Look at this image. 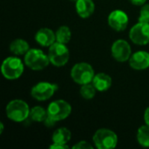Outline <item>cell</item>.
Masks as SVG:
<instances>
[{
  "mask_svg": "<svg viewBox=\"0 0 149 149\" xmlns=\"http://www.w3.org/2000/svg\"><path fill=\"white\" fill-rule=\"evenodd\" d=\"M31 108L27 102L20 99L10 100L5 107V113L7 118L17 123L25 121L30 117Z\"/></svg>",
  "mask_w": 149,
  "mask_h": 149,
  "instance_id": "6da1fadb",
  "label": "cell"
},
{
  "mask_svg": "<svg viewBox=\"0 0 149 149\" xmlns=\"http://www.w3.org/2000/svg\"><path fill=\"white\" fill-rule=\"evenodd\" d=\"M24 63L21 58L15 55L5 58L1 65L2 75L8 80H15L19 79L24 71Z\"/></svg>",
  "mask_w": 149,
  "mask_h": 149,
  "instance_id": "7a4b0ae2",
  "label": "cell"
},
{
  "mask_svg": "<svg viewBox=\"0 0 149 149\" xmlns=\"http://www.w3.org/2000/svg\"><path fill=\"white\" fill-rule=\"evenodd\" d=\"M24 65L33 71H41L46 68L50 62L48 54L38 48H31L24 58Z\"/></svg>",
  "mask_w": 149,
  "mask_h": 149,
  "instance_id": "3957f363",
  "label": "cell"
},
{
  "mask_svg": "<svg viewBox=\"0 0 149 149\" xmlns=\"http://www.w3.org/2000/svg\"><path fill=\"white\" fill-rule=\"evenodd\" d=\"M71 78L78 85H85L92 83L95 76L93 67L86 62H79L75 64L71 69Z\"/></svg>",
  "mask_w": 149,
  "mask_h": 149,
  "instance_id": "277c9868",
  "label": "cell"
},
{
  "mask_svg": "<svg viewBox=\"0 0 149 149\" xmlns=\"http://www.w3.org/2000/svg\"><path fill=\"white\" fill-rule=\"evenodd\" d=\"M93 142L98 149H113L118 145V136L111 129L100 128L94 133Z\"/></svg>",
  "mask_w": 149,
  "mask_h": 149,
  "instance_id": "5b68a950",
  "label": "cell"
},
{
  "mask_svg": "<svg viewBox=\"0 0 149 149\" xmlns=\"http://www.w3.org/2000/svg\"><path fill=\"white\" fill-rule=\"evenodd\" d=\"M48 57L52 65L56 67H63L69 61L70 51L65 44L56 41L49 47Z\"/></svg>",
  "mask_w": 149,
  "mask_h": 149,
  "instance_id": "8992f818",
  "label": "cell"
},
{
  "mask_svg": "<svg viewBox=\"0 0 149 149\" xmlns=\"http://www.w3.org/2000/svg\"><path fill=\"white\" fill-rule=\"evenodd\" d=\"M47 113L56 122L64 120L71 115L72 106L65 100H56L48 105Z\"/></svg>",
  "mask_w": 149,
  "mask_h": 149,
  "instance_id": "52a82bcc",
  "label": "cell"
},
{
  "mask_svg": "<svg viewBox=\"0 0 149 149\" xmlns=\"http://www.w3.org/2000/svg\"><path fill=\"white\" fill-rule=\"evenodd\" d=\"M58 90V86L52 82L41 81L37 83L31 89V97L38 101H45L51 99Z\"/></svg>",
  "mask_w": 149,
  "mask_h": 149,
  "instance_id": "ba28073f",
  "label": "cell"
},
{
  "mask_svg": "<svg viewBox=\"0 0 149 149\" xmlns=\"http://www.w3.org/2000/svg\"><path fill=\"white\" fill-rule=\"evenodd\" d=\"M130 40L137 45L149 44V23L138 22L129 31Z\"/></svg>",
  "mask_w": 149,
  "mask_h": 149,
  "instance_id": "9c48e42d",
  "label": "cell"
},
{
  "mask_svg": "<svg viewBox=\"0 0 149 149\" xmlns=\"http://www.w3.org/2000/svg\"><path fill=\"white\" fill-rule=\"evenodd\" d=\"M111 54L117 62H127L133 54L131 45L125 39H117L112 45Z\"/></svg>",
  "mask_w": 149,
  "mask_h": 149,
  "instance_id": "30bf717a",
  "label": "cell"
},
{
  "mask_svg": "<svg viewBox=\"0 0 149 149\" xmlns=\"http://www.w3.org/2000/svg\"><path fill=\"white\" fill-rule=\"evenodd\" d=\"M108 25L115 31H123L127 29L129 18L127 14L122 10H114L107 17Z\"/></svg>",
  "mask_w": 149,
  "mask_h": 149,
  "instance_id": "8fae6325",
  "label": "cell"
},
{
  "mask_svg": "<svg viewBox=\"0 0 149 149\" xmlns=\"http://www.w3.org/2000/svg\"><path fill=\"white\" fill-rule=\"evenodd\" d=\"M128 62L130 67L134 70H146L149 68V52L146 51H137L132 54Z\"/></svg>",
  "mask_w": 149,
  "mask_h": 149,
  "instance_id": "7c38bea8",
  "label": "cell"
},
{
  "mask_svg": "<svg viewBox=\"0 0 149 149\" xmlns=\"http://www.w3.org/2000/svg\"><path fill=\"white\" fill-rule=\"evenodd\" d=\"M36 42L43 47H50L56 42V33L50 28H40L35 33Z\"/></svg>",
  "mask_w": 149,
  "mask_h": 149,
  "instance_id": "4fadbf2b",
  "label": "cell"
},
{
  "mask_svg": "<svg viewBox=\"0 0 149 149\" xmlns=\"http://www.w3.org/2000/svg\"><path fill=\"white\" fill-rule=\"evenodd\" d=\"M75 9L81 18H88L95 10V3L93 0H77L75 2Z\"/></svg>",
  "mask_w": 149,
  "mask_h": 149,
  "instance_id": "5bb4252c",
  "label": "cell"
},
{
  "mask_svg": "<svg viewBox=\"0 0 149 149\" xmlns=\"http://www.w3.org/2000/svg\"><path fill=\"white\" fill-rule=\"evenodd\" d=\"M92 83L98 92H106L112 86L113 80L110 75L105 72H99L95 74Z\"/></svg>",
  "mask_w": 149,
  "mask_h": 149,
  "instance_id": "9a60e30c",
  "label": "cell"
},
{
  "mask_svg": "<svg viewBox=\"0 0 149 149\" xmlns=\"http://www.w3.org/2000/svg\"><path fill=\"white\" fill-rule=\"evenodd\" d=\"M10 52L15 56H24L31 49L29 43L23 38H16L10 44Z\"/></svg>",
  "mask_w": 149,
  "mask_h": 149,
  "instance_id": "2e32d148",
  "label": "cell"
},
{
  "mask_svg": "<svg viewBox=\"0 0 149 149\" xmlns=\"http://www.w3.org/2000/svg\"><path fill=\"white\" fill-rule=\"evenodd\" d=\"M72 139V133L66 127H59L55 130L52 136V143L67 145Z\"/></svg>",
  "mask_w": 149,
  "mask_h": 149,
  "instance_id": "e0dca14e",
  "label": "cell"
},
{
  "mask_svg": "<svg viewBox=\"0 0 149 149\" xmlns=\"http://www.w3.org/2000/svg\"><path fill=\"white\" fill-rule=\"evenodd\" d=\"M47 116H48L47 109H45L40 106H36L31 109L29 118H31L32 121L40 123V122H44L47 118Z\"/></svg>",
  "mask_w": 149,
  "mask_h": 149,
  "instance_id": "ac0fdd59",
  "label": "cell"
},
{
  "mask_svg": "<svg viewBox=\"0 0 149 149\" xmlns=\"http://www.w3.org/2000/svg\"><path fill=\"white\" fill-rule=\"evenodd\" d=\"M137 142L143 148H149V126H141L136 134Z\"/></svg>",
  "mask_w": 149,
  "mask_h": 149,
  "instance_id": "d6986e66",
  "label": "cell"
},
{
  "mask_svg": "<svg viewBox=\"0 0 149 149\" xmlns=\"http://www.w3.org/2000/svg\"><path fill=\"white\" fill-rule=\"evenodd\" d=\"M56 41L62 44H68L72 38L71 29L66 25H62L56 31Z\"/></svg>",
  "mask_w": 149,
  "mask_h": 149,
  "instance_id": "ffe728a7",
  "label": "cell"
},
{
  "mask_svg": "<svg viewBox=\"0 0 149 149\" xmlns=\"http://www.w3.org/2000/svg\"><path fill=\"white\" fill-rule=\"evenodd\" d=\"M96 92H97V89L93 85V83H88V84L82 85L80 86V89H79L80 96L83 99L87 100L93 99L94 96L96 95Z\"/></svg>",
  "mask_w": 149,
  "mask_h": 149,
  "instance_id": "44dd1931",
  "label": "cell"
},
{
  "mask_svg": "<svg viewBox=\"0 0 149 149\" xmlns=\"http://www.w3.org/2000/svg\"><path fill=\"white\" fill-rule=\"evenodd\" d=\"M138 20L139 22L149 23V3H146L141 6Z\"/></svg>",
  "mask_w": 149,
  "mask_h": 149,
  "instance_id": "7402d4cb",
  "label": "cell"
},
{
  "mask_svg": "<svg viewBox=\"0 0 149 149\" xmlns=\"http://www.w3.org/2000/svg\"><path fill=\"white\" fill-rule=\"evenodd\" d=\"M94 148H95L94 146H93L91 143H89L86 141H80L72 146L73 149H93Z\"/></svg>",
  "mask_w": 149,
  "mask_h": 149,
  "instance_id": "603a6c76",
  "label": "cell"
},
{
  "mask_svg": "<svg viewBox=\"0 0 149 149\" xmlns=\"http://www.w3.org/2000/svg\"><path fill=\"white\" fill-rule=\"evenodd\" d=\"M49 148L51 149H67L69 148L68 145H61V144H56L52 143V145L49 146Z\"/></svg>",
  "mask_w": 149,
  "mask_h": 149,
  "instance_id": "cb8c5ba5",
  "label": "cell"
},
{
  "mask_svg": "<svg viewBox=\"0 0 149 149\" xmlns=\"http://www.w3.org/2000/svg\"><path fill=\"white\" fill-rule=\"evenodd\" d=\"M44 123H45V125L46 127H53V126L55 125L56 121H55L54 120H52L51 117L47 116V118L45 119V120L44 121Z\"/></svg>",
  "mask_w": 149,
  "mask_h": 149,
  "instance_id": "d4e9b609",
  "label": "cell"
},
{
  "mask_svg": "<svg viewBox=\"0 0 149 149\" xmlns=\"http://www.w3.org/2000/svg\"><path fill=\"white\" fill-rule=\"evenodd\" d=\"M130 3L136 6H142L147 3V0H129Z\"/></svg>",
  "mask_w": 149,
  "mask_h": 149,
  "instance_id": "484cf974",
  "label": "cell"
},
{
  "mask_svg": "<svg viewBox=\"0 0 149 149\" xmlns=\"http://www.w3.org/2000/svg\"><path fill=\"white\" fill-rule=\"evenodd\" d=\"M143 119L145 121V124L149 126V107H148L144 112V115H143Z\"/></svg>",
  "mask_w": 149,
  "mask_h": 149,
  "instance_id": "4316f807",
  "label": "cell"
},
{
  "mask_svg": "<svg viewBox=\"0 0 149 149\" xmlns=\"http://www.w3.org/2000/svg\"><path fill=\"white\" fill-rule=\"evenodd\" d=\"M3 130H4V125L2 121H0V134H3Z\"/></svg>",
  "mask_w": 149,
  "mask_h": 149,
  "instance_id": "83f0119b",
  "label": "cell"
},
{
  "mask_svg": "<svg viewBox=\"0 0 149 149\" xmlns=\"http://www.w3.org/2000/svg\"><path fill=\"white\" fill-rule=\"evenodd\" d=\"M70 1H72V2H76L77 0H70Z\"/></svg>",
  "mask_w": 149,
  "mask_h": 149,
  "instance_id": "f1b7e54d",
  "label": "cell"
}]
</instances>
